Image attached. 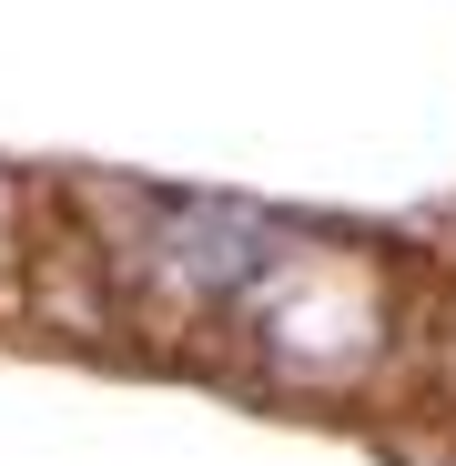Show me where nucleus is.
Returning a JSON list of instances; mask_svg holds the SVG:
<instances>
[{
	"label": "nucleus",
	"mask_w": 456,
	"mask_h": 466,
	"mask_svg": "<svg viewBox=\"0 0 456 466\" xmlns=\"http://www.w3.org/2000/svg\"><path fill=\"white\" fill-rule=\"evenodd\" d=\"M21 233H31V193L0 173V274H21Z\"/></svg>",
	"instance_id": "7ed1b4c3"
},
{
	"label": "nucleus",
	"mask_w": 456,
	"mask_h": 466,
	"mask_svg": "<svg viewBox=\"0 0 456 466\" xmlns=\"http://www.w3.org/2000/svg\"><path fill=\"white\" fill-rule=\"evenodd\" d=\"M416 396H426V416H446V426H456V315H446V325H426V365H416Z\"/></svg>",
	"instance_id": "f03ea898"
},
{
	"label": "nucleus",
	"mask_w": 456,
	"mask_h": 466,
	"mask_svg": "<svg viewBox=\"0 0 456 466\" xmlns=\"http://www.w3.org/2000/svg\"><path fill=\"white\" fill-rule=\"evenodd\" d=\"M21 304L31 325L71 355H112L132 335V284H122V254L82 213L61 203H31V233H21Z\"/></svg>",
	"instance_id": "f257e3e1"
}]
</instances>
